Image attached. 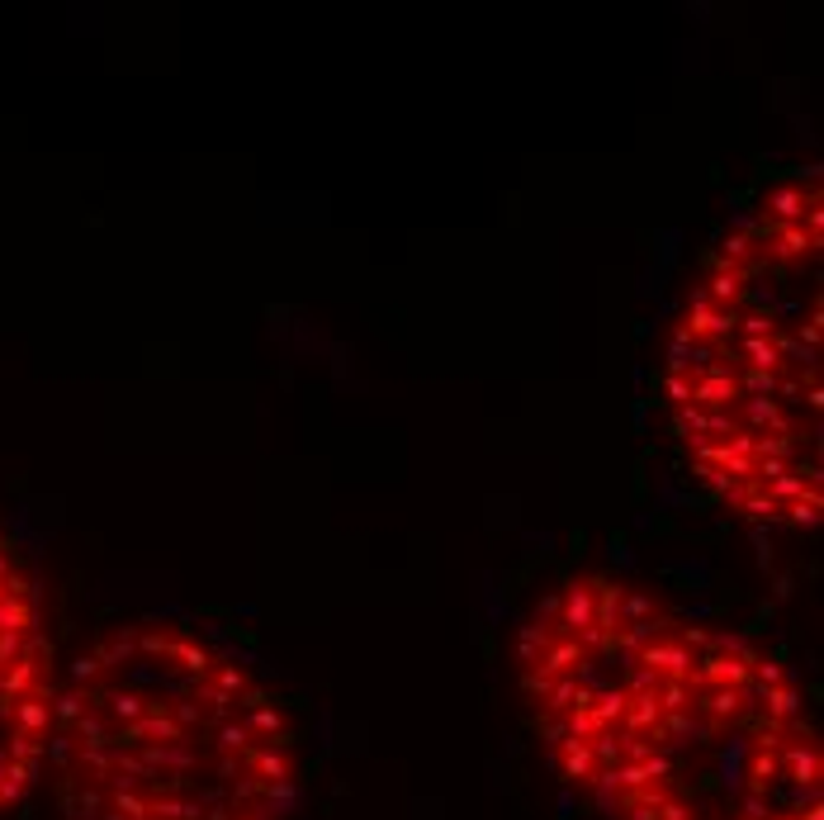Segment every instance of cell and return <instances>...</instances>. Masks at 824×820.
Segmentation results:
<instances>
[{
  "mask_svg": "<svg viewBox=\"0 0 824 820\" xmlns=\"http://www.w3.org/2000/svg\"><path fill=\"white\" fill-rule=\"evenodd\" d=\"M517 674L559 778L602 820H824L801 678L654 588L564 579L521 626Z\"/></svg>",
  "mask_w": 824,
  "mask_h": 820,
  "instance_id": "1",
  "label": "cell"
},
{
  "mask_svg": "<svg viewBox=\"0 0 824 820\" xmlns=\"http://www.w3.org/2000/svg\"><path fill=\"white\" fill-rule=\"evenodd\" d=\"M663 408L720 503L763 527L824 508V185L763 190L720 237L663 351Z\"/></svg>",
  "mask_w": 824,
  "mask_h": 820,
  "instance_id": "2",
  "label": "cell"
},
{
  "mask_svg": "<svg viewBox=\"0 0 824 820\" xmlns=\"http://www.w3.org/2000/svg\"><path fill=\"white\" fill-rule=\"evenodd\" d=\"M62 820H285L299 745L251 664L180 621H128L57 683Z\"/></svg>",
  "mask_w": 824,
  "mask_h": 820,
  "instance_id": "3",
  "label": "cell"
},
{
  "mask_svg": "<svg viewBox=\"0 0 824 820\" xmlns=\"http://www.w3.org/2000/svg\"><path fill=\"white\" fill-rule=\"evenodd\" d=\"M53 645L38 612V588L0 531V816L29 797L48 764L53 735Z\"/></svg>",
  "mask_w": 824,
  "mask_h": 820,
  "instance_id": "4",
  "label": "cell"
}]
</instances>
